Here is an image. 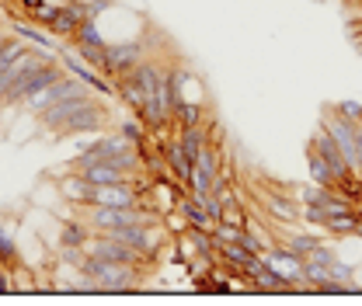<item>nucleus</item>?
Segmentation results:
<instances>
[{
    "instance_id": "f257e3e1",
    "label": "nucleus",
    "mask_w": 362,
    "mask_h": 306,
    "mask_svg": "<svg viewBox=\"0 0 362 306\" xmlns=\"http://www.w3.org/2000/svg\"><path fill=\"white\" fill-rule=\"evenodd\" d=\"M81 271L90 278L94 289H108V293H122V289H136L143 282V264H126V261H105L84 254L81 258Z\"/></svg>"
},
{
    "instance_id": "f03ea898",
    "label": "nucleus",
    "mask_w": 362,
    "mask_h": 306,
    "mask_svg": "<svg viewBox=\"0 0 362 306\" xmlns=\"http://www.w3.org/2000/svg\"><path fill=\"white\" fill-rule=\"evenodd\" d=\"M320 126L331 132V139L341 146V153H345L349 167L362 177V136H359V126H356V122H349V119H341L334 108H327V112L320 115Z\"/></svg>"
},
{
    "instance_id": "7ed1b4c3",
    "label": "nucleus",
    "mask_w": 362,
    "mask_h": 306,
    "mask_svg": "<svg viewBox=\"0 0 362 306\" xmlns=\"http://www.w3.org/2000/svg\"><path fill=\"white\" fill-rule=\"evenodd\" d=\"M146 59V42L143 39H126V42H108L105 49V63H101V73L115 84L119 77L133 73L136 66Z\"/></svg>"
},
{
    "instance_id": "20e7f679",
    "label": "nucleus",
    "mask_w": 362,
    "mask_h": 306,
    "mask_svg": "<svg viewBox=\"0 0 362 306\" xmlns=\"http://www.w3.org/2000/svg\"><path fill=\"white\" fill-rule=\"evenodd\" d=\"M105 129H112V108L94 98L77 115H70L52 136H84V132H105Z\"/></svg>"
},
{
    "instance_id": "39448f33",
    "label": "nucleus",
    "mask_w": 362,
    "mask_h": 306,
    "mask_svg": "<svg viewBox=\"0 0 362 306\" xmlns=\"http://www.w3.org/2000/svg\"><path fill=\"white\" fill-rule=\"evenodd\" d=\"M84 21H90V0H63L52 14V21L45 25V32L59 42H66Z\"/></svg>"
},
{
    "instance_id": "423d86ee",
    "label": "nucleus",
    "mask_w": 362,
    "mask_h": 306,
    "mask_svg": "<svg viewBox=\"0 0 362 306\" xmlns=\"http://www.w3.org/2000/svg\"><path fill=\"white\" fill-rule=\"evenodd\" d=\"M81 90H90L84 81H77L74 73H63L59 81H52L49 88H39L35 94H28L21 105L28 108V115H39L42 108H49V105H56V101H63V98H70V94H81Z\"/></svg>"
},
{
    "instance_id": "0eeeda50",
    "label": "nucleus",
    "mask_w": 362,
    "mask_h": 306,
    "mask_svg": "<svg viewBox=\"0 0 362 306\" xmlns=\"http://www.w3.org/2000/svg\"><path fill=\"white\" fill-rule=\"evenodd\" d=\"M157 150H160V157H164V167H168V175L175 177L178 184L188 188V177H192V167H195V160L185 153V146H181V139L171 132V136H164V139H157Z\"/></svg>"
},
{
    "instance_id": "6e6552de",
    "label": "nucleus",
    "mask_w": 362,
    "mask_h": 306,
    "mask_svg": "<svg viewBox=\"0 0 362 306\" xmlns=\"http://www.w3.org/2000/svg\"><path fill=\"white\" fill-rule=\"evenodd\" d=\"M94 101V90H81V94H70V98H63V101H56V105H49V108H42L39 112V126H42L45 132H56L70 115H77L84 105H90Z\"/></svg>"
},
{
    "instance_id": "1a4fd4ad",
    "label": "nucleus",
    "mask_w": 362,
    "mask_h": 306,
    "mask_svg": "<svg viewBox=\"0 0 362 306\" xmlns=\"http://www.w3.org/2000/svg\"><path fill=\"white\" fill-rule=\"evenodd\" d=\"M90 206H115V209H133L139 206L136 181H119V184H98Z\"/></svg>"
},
{
    "instance_id": "9d476101",
    "label": "nucleus",
    "mask_w": 362,
    "mask_h": 306,
    "mask_svg": "<svg viewBox=\"0 0 362 306\" xmlns=\"http://www.w3.org/2000/svg\"><path fill=\"white\" fill-rule=\"evenodd\" d=\"M310 146H314L317 153L331 164V171H334V177L341 181V177H349V175H356L352 167H349V160H345V153H341V146L331 139V132L324 129V126H317V132H314V139H310Z\"/></svg>"
},
{
    "instance_id": "9b49d317",
    "label": "nucleus",
    "mask_w": 362,
    "mask_h": 306,
    "mask_svg": "<svg viewBox=\"0 0 362 306\" xmlns=\"http://www.w3.org/2000/svg\"><path fill=\"white\" fill-rule=\"evenodd\" d=\"M56 188H59V195H63L66 202H74V206H90V199H94V184H90L81 171H74V167L63 171V175H56Z\"/></svg>"
},
{
    "instance_id": "f8f14e48",
    "label": "nucleus",
    "mask_w": 362,
    "mask_h": 306,
    "mask_svg": "<svg viewBox=\"0 0 362 306\" xmlns=\"http://www.w3.org/2000/svg\"><path fill=\"white\" fill-rule=\"evenodd\" d=\"M11 21H14V35H21L25 42L39 45V49H49V52H59V39H52L49 32H42V25L21 21V18H14V14H11Z\"/></svg>"
},
{
    "instance_id": "ddd939ff",
    "label": "nucleus",
    "mask_w": 362,
    "mask_h": 306,
    "mask_svg": "<svg viewBox=\"0 0 362 306\" xmlns=\"http://www.w3.org/2000/svg\"><path fill=\"white\" fill-rule=\"evenodd\" d=\"M359 226H362V206L349 209V213H334L324 223V230L331 237H359Z\"/></svg>"
},
{
    "instance_id": "4468645a",
    "label": "nucleus",
    "mask_w": 362,
    "mask_h": 306,
    "mask_svg": "<svg viewBox=\"0 0 362 306\" xmlns=\"http://www.w3.org/2000/svg\"><path fill=\"white\" fill-rule=\"evenodd\" d=\"M90 237H94L90 223H81V219L59 223V247H88Z\"/></svg>"
},
{
    "instance_id": "2eb2a0df",
    "label": "nucleus",
    "mask_w": 362,
    "mask_h": 306,
    "mask_svg": "<svg viewBox=\"0 0 362 306\" xmlns=\"http://www.w3.org/2000/svg\"><path fill=\"white\" fill-rule=\"evenodd\" d=\"M175 136L181 139V146H185V153L195 160L209 143H213V136H209V126L202 122V126H192V129H175Z\"/></svg>"
},
{
    "instance_id": "dca6fc26",
    "label": "nucleus",
    "mask_w": 362,
    "mask_h": 306,
    "mask_svg": "<svg viewBox=\"0 0 362 306\" xmlns=\"http://www.w3.org/2000/svg\"><path fill=\"white\" fill-rule=\"evenodd\" d=\"M262 206H265L279 223H296V219H300V202H293V199H286V195H265Z\"/></svg>"
},
{
    "instance_id": "f3484780",
    "label": "nucleus",
    "mask_w": 362,
    "mask_h": 306,
    "mask_svg": "<svg viewBox=\"0 0 362 306\" xmlns=\"http://www.w3.org/2000/svg\"><path fill=\"white\" fill-rule=\"evenodd\" d=\"M0 264L7 271H14L21 264V251H18V240H14V230L11 223H0Z\"/></svg>"
},
{
    "instance_id": "a211bd4d",
    "label": "nucleus",
    "mask_w": 362,
    "mask_h": 306,
    "mask_svg": "<svg viewBox=\"0 0 362 306\" xmlns=\"http://www.w3.org/2000/svg\"><path fill=\"white\" fill-rule=\"evenodd\" d=\"M307 167H310V181H314V184H324V188H334V181H338V177H334V171H331V164H327V160H324V157L317 153L314 146H307Z\"/></svg>"
},
{
    "instance_id": "6ab92c4d",
    "label": "nucleus",
    "mask_w": 362,
    "mask_h": 306,
    "mask_svg": "<svg viewBox=\"0 0 362 306\" xmlns=\"http://www.w3.org/2000/svg\"><path fill=\"white\" fill-rule=\"evenodd\" d=\"M25 49H28V45H25L21 35H4V39H0V77L18 63V56H21Z\"/></svg>"
},
{
    "instance_id": "aec40b11",
    "label": "nucleus",
    "mask_w": 362,
    "mask_h": 306,
    "mask_svg": "<svg viewBox=\"0 0 362 306\" xmlns=\"http://www.w3.org/2000/svg\"><path fill=\"white\" fill-rule=\"evenodd\" d=\"M255 289H258V293H293V289H289V282H286V278H282L269 261H265V268L255 275Z\"/></svg>"
},
{
    "instance_id": "412c9836",
    "label": "nucleus",
    "mask_w": 362,
    "mask_h": 306,
    "mask_svg": "<svg viewBox=\"0 0 362 306\" xmlns=\"http://www.w3.org/2000/svg\"><path fill=\"white\" fill-rule=\"evenodd\" d=\"M247 209H244V202L237 199V202H226L223 209H220V223L223 226H247Z\"/></svg>"
},
{
    "instance_id": "4be33fe9",
    "label": "nucleus",
    "mask_w": 362,
    "mask_h": 306,
    "mask_svg": "<svg viewBox=\"0 0 362 306\" xmlns=\"http://www.w3.org/2000/svg\"><path fill=\"white\" fill-rule=\"evenodd\" d=\"M341 119H349V122H356V126H362V105L359 101H338V105H331Z\"/></svg>"
},
{
    "instance_id": "5701e85b",
    "label": "nucleus",
    "mask_w": 362,
    "mask_h": 306,
    "mask_svg": "<svg viewBox=\"0 0 362 306\" xmlns=\"http://www.w3.org/2000/svg\"><path fill=\"white\" fill-rule=\"evenodd\" d=\"M300 219H307L310 226H320V230H324L327 213H324V206H303V209H300Z\"/></svg>"
},
{
    "instance_id": "b1692460",
    "label": "nucleus",
    "mask_w": 362,
    "mask_h": 306,
    "mask_svg": "<svg viewBox=\"0 0 362 306\" xmlns=\"http://www.w3.org/2000/svg\"><path fill=\"white\" fill-rule=\"evenodd\" d=\"M0 293H11V271L0 264Z\"/></svg>"
},
{
    "instance_id": "393cba45",
    "label": "nucleus",
    "mask_w": 362,
    "mask_h": 306,
    "mask_svg": "<svg viewBox=\"0 0 362 306\" xmlns=\"http://www.w3.org/2000/svg\"><path fill=\"white\" fill-rule=\"evenodd\" d=\"M0 39H4V35H0Z\"/></svg>"
},
{
    "instance_id": "a878e982",
    "label": "nucleus",
    "mask_w": 362,
    "mask_h": 306,
    "mask_svg": "<svg viewBox=\"0 0 362 306\" xmlns=\"http://www.w3.org/2000/svg\"><path fill=\"white\" fill-rule=\"evenodd\" d=\"M359 4H362V0H359Z\"/></svg>"
}]
</instances>
